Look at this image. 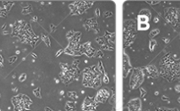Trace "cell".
Listing matches in <instances>:
<instances>
[{"instance_id":"21","label":"cell","mask_w":180,"mask_h":111,"mask_svg":"<svg viewBox=\"0 0 180 111\" xmlns=\"http://www.w3.org/2000/svg\"><path fill=\"white\" fill-rule=\"evenodd\" d=\"M97 58H103L104 57V54H103V52L101 51V50H98L96 52V54H95Z\"/></svg>"},{"instance_id":"11","label":"cell","mask_w":180,"mask_h":111,"mask_svg":"<svg viewBox=\"0 0 180 111\" xmlns=\"http://www.w3.org/2000/svg\"><path fill=\"white\" fill-rule=\"evenodd\" d=\"M96 52L97 51L94 48L90 47V48H88V49H86V50L84 51V53H85L88 57H93V56H95V54H96Z\"/></svg>"},{"instance_id":"24","label":"cell","mask_w":180,"mask_h":111,"mask_svg":"<svg viewBox=\"0 0 180 111\" xmlns=\"http://www.w3.org/2000/svg\"><path fill=\"white\" fill-rule=\"evenodd\" d=\"M26 79V73H23V74H21V76L19 77V81H24Z\"/></svg>"},{"instance_id":"26","label":"cell","mask_w":180,"mask_h":111,"mask_svg":"<svg viewBox=\"0 0 180 111\" xmlns=\"http://www.w3.org/2000/svg\"><path fill=\"white\" fill-rule=\"evenodd\" d=\"M175 91L177 93H180V84H177V85L175 86Z\"/></svg>"},{"instance_id":"31","label":"cell","mask_w":180,"mask_h":111,"mask_svg":"<svg viewBox=\"0 0 180 111\" xmlns=\"http://www.w3.org/2000/svg\"><path fill=\"white\" fill-rule=\"evenodd\" d=\"M162 39H163V41H164V42H165V43H168V42H169V39H168V38H162Z\"/></svg>"},{"instance_id":"10","label":"cell","mask_w":180,"mask_h":111,"mask_svg":"<svg viewBox=\"0 0 180 111\" xmlns=\"http://www.w3.org/2000/svg\"><path fill=\"white\" fill-rule=\"evenodd\" d=\"M146 70H147V73H149L150 76L152 77V78H157L159 76V71L157 70V68L153 66V65H149L148 66L147 68H146Z\"/></svg>"},{"instance_id":"23","label":"cell","mask_w":180,"mask_h":111,"mask_svg":"<svg viewBox=\"0 0 180 111\" xmlns=\"http://www.w3.org/2000/svg\"><path fill=\"white\" fill-rule=\"evenodd\" d=\"M156 111H177V109H167V108H157Z\"/></svg>"},{"instance_id":"29","label":"cell","mask_w":180,"mask_h":111,"mask_svg":"<svg viewBox=\"0 0 180 111\" xmlns=\"http://www.w3.org/2000/svg\"><path fill=\"white\" fill-rule=\"evenodd\" d=\"M148 3L150 4H158L159 2H148Z\"/></svg>"},{"instance_id":"19","label":"cell","mask_w":180,"mask_h":111,"mask_svg":"<svg viewBox=\"0 0 180 111\" xmlns=\"http://www.w3.org/2000/svg\"><path fill=\"white\" fill-rule=\"evenodd\" d=\"M34 94L36 97L40 98V97H41V94H40V88H36L35 90H34Z\"/></svg>"},{"instance_id":"14","label":"cell","mask_w":180,"mask_h":111,"mask_svg":"<svg viewBox=\"0 0 180 111\" xmlns=\"http://www.w3.org/2000/svg\"><path fill=\"white\" fill-rule=\"evenodd\" d=\"M65 109L66 111H77L76 110L75 104L73 103H70V102H68V103H66Z\"/></svg>"},{"instance_id":"32","label":"cell","mask_w":180,"mask_h":111,"mask_svg":"<svg viewBox=\"0 0 180 111\" xmlns=\"http://www.w3.org/2000/svg\"><path fill=\"white\" fill-rule=\"evenodd\" d=\"M158 22V18H155V23H157Z\"/></svg>"},{"instance_id":"15","label":"cell","mask_w":180,"mask_h":111,"mask_svg":"<svg viewBox=\"0 0 180 111\" xmlns=\"http://www.w3.org/2000/svg\"><path fill=\"white\" fill-rule=\"evenodd\" d=\"M156 45H157L156 41L155 39H151V40L149 41V49H150V51L153 52L154 49L156 47Z\"/></svg>"},{"instance_id":"25","label":"cell","mask_w":180,"mask_h":111,"mask_svg":"<svg viewBox=\"0 0 180 111\" xmlns=\"http://www.w3.org/2000/svg\"><path fill=\"white\" fill-rule=\"evenodd\" d=\"M112 15H113V13H111V12H106V13H104V17L105 18L112 17Z\"/></svg>"},{"instance_id":"6","label":"cell","mask_w":180,"mask_h":111,"mask_svg":"<svg viewBox=\"0 0 180 111\" xmlns=\"http://www.w3.org/2000/svg\"><path fill=\"white\" fill-rule=\"evenodd\" d=\"M110 92L107 88H102L98 93L95 96V101L97 103H105L107 99L109 98Z\"/></svg>"},{"instance_id":"12","label":"cell","mask_w":180,"mask_h":111,"mask_svg":"<svg viewBox=\"0 0 180 111\" xmlns=\"http://www.w3.org/2000/svg\"><path fill=\"white\" fill-rule=\"evenodd\" d=\"M137 19H138V22H139V23H149L150 18H149V17H147V16H145V15H140V14H139Z\"/></svg>"},{"instance_id":"30","label":"cell","mask_w":180,"mask_h":111,"mask_svg":"<svg viewBox=\"0 0 180 111\" xmlns=\"http://www.w3.org/2000/svg\"><path fill=\"white\" fill-rule=\"evenodd\" d=\"M45 111H53L51 108H48V107H46L45 108Z\"/></svg>"},{"instance_id":"17","label":"cell","mask_w":180,"mask_h":111,"mask_svg":"<svg viewBox=\"0 0 180 111\" xmlns=\"http://www.w3.org/2000/svg\"><path fill=\"white\" fill-rule=\"evenodd\" d=\"M140 15H145V16H147V17H149V18H151V14H150V12H149V10H147V9H143V10H141L140 12Z\"/></svg>"},{"instance_id":"18","label":"cell","mask_w":180,"mask_h":111,"mask_svg":"<svg viewBox=\"0 0 180 111\" xmlns=\"http://www.w3.org/2000/svg\"><path fill=\"white\" fill-rule=\"evenodd\" d=\"M159 33H160V30L159 29H154L150 32V33H149V37L150 38H154L155 36H156V35L159 34Z\"/></svg>"},{"instance_id":"27","label":"cell","mask_w":180,"mask_h":111,"mask_svg":"<svg viewBox=\"0 0 180 111\" xmlns=\"http://www.w3.org/2000/svg\"><path fill=\"white\" fill-rule=\"evenodd\" d=\"M17 60V57H16V56H14V57H12V58H10V59H9V60H10V62H11V63H13V62H14V61H15V60Z\"/></svg>"},{"instance_id":"13","label":"cell","mask_w":180,"mask_h":111,"mask_svg":"<svg viewBox=\"0 0 180 111\" xmlns=\"http://www.w3.org/2000/svg\"><path fill=\"white\" fill-rule=\"evenodd\" d=\"M149 23H139L138 24V30L140 31H147L149 28Z\"/></svg>"},{"instance_id":"1","label":"cell","mask_w":180,"mask_h":111,"mask_svg":"<svg viewBox=\"0 0 180 111\" xmlns=\"http://www.w3.org/2000/svg\"><path fill=\"white\" fill-rule=\"evenodd\" d=\"M160 75L169 81L177 80L180 77V65L171 58V56H165L160 62Z\"/></svg>"},{"instance_id":"9","label":"cell","mask_w":180,"mask_h":111,"mask_svg":"<svg viewBox=\"0 0 180 111\" xmlns=\"http://www.w3.org/2000/svg\"><path fill=\"white\" fill-rule=\"evenodd\" d=\"M131 69V65H130V62L128 60V57L126 54H124V57H123V76L127 77Z\"/></svg>"},{"instance_id":"22","label":"cell","mask_w":180,"mask_h":111,"mask_svg":"<svg viewBox=\"0 0 180 111\" xmlns=\"http://www.w3.org/2000/svg\"><path fill=\"white\" fill-rule=\"evenodd\" d=\"M103 81L105 82V84L109 83V78H108V76H107V74H106V73H105V74H104V76H103Z\"/></svg>"},{"instance_id":"3","label":"cell","mask_w":180,"mask_h":111,"mask_svg":"<svg viewBox=\"0 0 180 111\" xmlns=\"http://www.w3.org/2000/svg\"><path fill=\"white\" fill-rule=\"evenodd\" d=\"M135 38V26L134 21L128 20L124 27V46L129 47Z\"/></svg>"},{"instance_id":"5","label":"cell","mask_w":180,"mask_h":111,"mask_svg":"<svg viewBox=\"0 0 180 111\" xmlns=\"http://www.w3.org/2000/svg\"><path fill=\"white\" fill-rule=\"evenodd\" d=\"M165 19L173 26L180 23V9L169 8L165 10Z\"/></svg>"},{"instance_id":"34","label":"cell","mask_w":180,"mask_h":111,"mask_svg":"<svg viewBox=\"0 0 180 111\" xmlns=\"http://www.w3.org/2000/svg\"><path fill=\"white\" fill-rule=\"evenodd\" d=\"M113 111H115V109H114V110H113Z\"/></svg>"},{"instance_id":"28","label":"cell","mask_w":180,"mask_h":111,"mask_svg":"<svg viewBox=\"0 0 180 111\" xmlns=\"http://www.w3.org/2000/svg\"><path fill=\"white\" fill-rule=\"evenodd\" d=\"M95 13H96L97 17H99V16H100V11H99V9L97 8L96 11H95Z\"/></svg>"},{"instance_id":"33","label":"cell","mask_w":180,"mask_h":111,"mask_svg":"<svg viewBox=\"0 0 180 111\" xmlns=\"http://www.w3.org/2000/svg\"><path fill=\"white\" fill-rule=\"evenodd\" d=\"M177 102H178V103H180V97L178 99H177Z\"/></svg>"},{"instance_id":"4","label":"cell","mask_w":180,"mask_h":111,"mask_svg":"<svg viewBox=\"0 0 180 111\" xmlns=\"http://www.w3.org/2000/svg\"><path fill=\"white\" fill-rule=\"evenodd\" d=\"M144 80V73L140 68H135L132 70L131 78L129 81V87L131 89H136L140 86Z\"/></svg>"},{"instance_id":"16","label":"cell","mask_w":180,"mask_h":111,"mask_svg":"<svg viewBox=\"0 0 180 111\" xmlns=\"http://www.w3.org/2000/svg\"><path fill=\"white\" fill-rule=\"evenodd\" d=\"M41 38H42V40L45 42V44H46L47 46H48V47H50L51 44H50V39L48 38V36H47V35L45 34H42L41 35Z\"/></svg>"},{"instance_id":"20","label":"cell","mask_w":180,"mask_h":111,"mask_svg":"<svg viewBox=\"0 0 180 111\" xmlns=\"http://www.w3.org/2000/svg\"><path fill=\"white\" fill-rule=\"evenodd\" d=\"M68 95H69V97L70 98H71V99H77V93L76 92H69L68 93Z\"/></svg>"},{"instance_id":"8","label":"cell","mask_w":180,"mask_h":111,"mask_svg":"<svg viewBox=\"0 0 180 111\" xmlns=\"http://www.w3.org/2000/svg\"><path fill=\"white\" fill-rule=\"evenodd\" d=\"M128 111H141V102L139 98L131 100L127 104Z\"/></svg>"},{"instance_id":"7","label":"cell","mask_w":180,"mask_h":111,"mask_svg":"<svg viewBox=\"0 0 180 111\" xmlns=\"http://www.w3.org/2000/svg\"><path fill=\"white\" fill-rule=\"evenodd\" d=\"M98 103L95 100H92L90 97H86L83 101V105H82V109L83 111H95L97 108Z\"/></svg>"},{"instance_id":"2","label":"cell","mask_w":180,"mask_h":111,"mask_svg":"<svg viewBox=\"0 0 180 111\" xmlns=\"http://www.w3.org/2000/svg\"><path fill=\"white\" fill-rule=\"evenodd\" d=\"M13 103L15 111H29L32 101L24 94H19L13 98Z\"/></svg>"}]
</instances>
